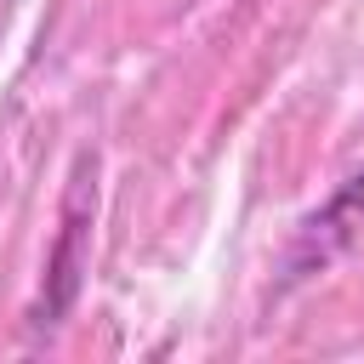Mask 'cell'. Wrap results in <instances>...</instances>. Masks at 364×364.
I'll use <instances>...</instances> for the list:
<instances>
[{
  "instance_id": "1",
  "label": "cell",
  "mask_w": 364,
  "mask_h": 364,
  "mask_svg": "<svg viewBox=\"0 0 364 364\" xmlns=\"http://www.w3.org/2000/svg\"><path fill=\"white\" fill-rule=\"evenodd\" d=\"M336 210H341V216H364V171L336 193Z\"/></svg>"
}]
</instances>
